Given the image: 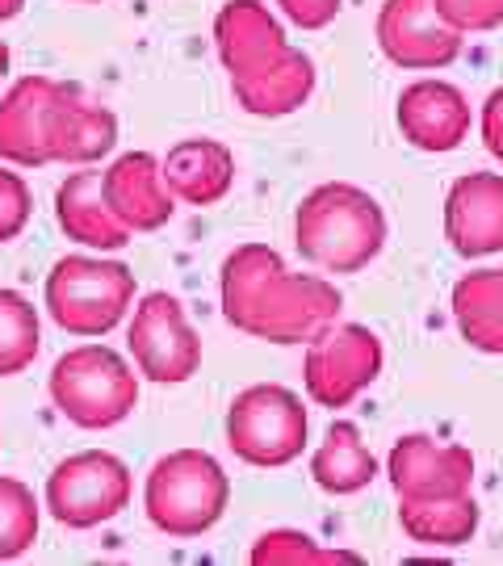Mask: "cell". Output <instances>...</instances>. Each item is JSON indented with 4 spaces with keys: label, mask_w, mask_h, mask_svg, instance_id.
Returning a JSON list of instances; mask_svg holds the SVG:
<instances>
[{
    "label": "cell",
    "mask_w": 503,
    "mask_h": 566,
    "mask_svg": "<svg viewBox=\"0 0 503 566\" xmlns=\"http://www.w3.org/2000/svg\"><path fill=\"white\" fill-rule=\"evenodd\" d=\"M222 319L269 344H311L340 319V290L315 273H290L277 248L240 243L219 269Z\"/></svg>",
    "instance_id": "1"
},
{
    "label": "cell",
    "mask_w": 503,
    "mask_h": 566,
    "mask_svg": "<svg viewBox=\"0 0 503 566\" xmlns=\"http://www.w3.org/2000/svg\"><path fill=\"white\" fill-rule=\"evenodd\" d=\"M390 223H386L383 202L348 181L315 185L294 210V248L306 264L323 273H361L365 264L383 256Z\"/></svg>",
    "instance_id": "2"
},
{
    "label": "cell",
    "mask_w": 503,
    "mask_h": 566,
    "mask_svg": "<svg viewBox=\"0 0 503 566\" xmlns=\"http://www.w3.org/2000/svg\"><path fill=\"white\" fill-rule=\"evenodd\" d=\"M231 504V479L214 453L206 449H172L156 458L143 483V512L151 528L172 542L201 537L222 521Z\"/></svg>",
    "instance_id": "3"
},
{
    "label": "cell",
    "mask_w": 503,
    "mask_h": 566,
    "mask_svg": "<svg viewBox=\"0 0 503 566\" xmlns=\"http://www.w3.org/2000/svg\"><path fill=\"white\" fill-rule=\"evenodd\" d=\"M46 390L67 424L84 432H105L135 416L139 369L109 344H76L51 365Z\"/></svg>",
    "instance_id": "4"
},
{
    "label": "cell",
    "mask_w": 503,
    "mask_h": 566,
    "mask_svg": "<svg viewBox=\"0 0 503 566\" xmlns=\"http://www.w3.org/2000/svg\"><path fill=\"white\" fill-rule=\"evenodd\" d=\"M42 306L60 332L97 340L135 311V273L130 264L109 261V256L72 252L51 264L42 285Z\"/></svg>",
    "instance_id": "5"
},
{
    "label": "cell",
    "mask_w": 503,
    "mask_h": 566,
    "mask_svg": "<svg viewBox=\"0 0 503 566\" xmlns=\"http://www.w3.org/2000/svg\"><path fill=\"white\" fill-rule=\"evenodd\" d=\"M222 428H227V449L256 470H282L298 462L311 441V416L302 407V395L282 382H256L240 390L227 407Z\"/></svg>",
    "instance_id": "6"
},
{
    "label": "cell",
    "mask_w": 503,
    "mask_h": 566,
    "mask_svg": "<svg viewBox=\"0 0 503 566\" xmlns=\"http://www.w3.org/2000/svg\"><path fill=\"white\" fill-rule=\"evenodd\" d=\"M135 495V474L109 449H81L67 453L42 486V507L60 521L63 528H97L118 521Z\"/></svg>",
    "instance_id": "7"
},
{
    "label": "cell",
    "mask_w": 503,
    "mask_h": 566,
    "mask_svg": "<svg viewBox=\"0 0 503 566\" xmlns=\"http://www.w3.org/2000/svg\"><path fill=\"white\" fill-rule=\"evenodd\" d=\"M383 365L386 348L378 340V332H369L365 324L336 319L306 344V357H302L306 399L315 407H327V411H340L383 378Z\"/></svg>",
    "instance_id": "8"
},
{
    "label": "cell",
    "mask_w": 503,
    "mask_h": 566,
    "mask_svg": "<svg viewBox=\"0 0 503 566\" xmlns=\"http://www.w3.org/2000/svg\"><path fill=\"white\" fill-rule=\"evenodd\" d=\"M126 353L139 369V378L156 386H181L201 369V336L177 294L151 290L135 303L126 324Z\"/></svg>",
    "instance_id": "9"
},
{
    "label": "cell",
    "mask_w": 503,
    "mask_h": 566,
    "mask_svg": "<svg viewBox=\"0 0 503 566\" xmlns=\"http://www.w3.org/2000/svg\"><path fill=\"white\" fill-rule=\"evenodd\" d=\"M386 479L399 504L458 500L474 486V453L465 446H437L428 432H407L390 446Z\"/></svg>",
    "instance_id": "10"
},
{
    "label": "cell",
    "mask_w": 503,
    "mask_h": 566,
    "mask_svg": "<svg viewBox=\"0 0 503 566\" xmlns=\"http://www.w3.org/2000/svg\"><path fill=\"white\" fill-rule=\"evenodd\" d=\"M378 46L402 72H437L462 55L465 34L437 13L432 0H383L378 9Z\"/></svg>",
    "instance_id": "11"
},
{
    "label": "cell",
    "mask_w": 503,
    "mask_h": 566,
    "mask_svg": "<svg viewBox=\"0 0 503 566\" xmlns=\"http://www.w3.org/2000/svg\"><path fill=\"white\" fill-rule=\"evenodd\" d=\"M214 51L231 81H252L290 55L285 25L261 0H227L214 13Z\"/></svg>",
    "instance_id": "12"
},
{
    "label": "cell",
    "mask_w": 503,
    "mask_h": 566,
    "mask_svg": "<svg viewBox=\"0 0 503 566\" xmlns=\"http://www.w3.org/2000/svg\"><path fill=\"white\" fill-rule=\"evenodd\" d=\"M395 122H399V135L416 151H428V156H444V151H458L465 139H470V102L458 84L449 81H411L399 93V105H395Z\"/></svg>",
    "instance_id": "13"
},
{
    "label": "cell",
    "mask_w": 503,
    "mask_h": 566,
    "mask_svg": "<svg viewBox=\"0 0 503 566\" xmlns=\"http://www.w3.org/2000/svg\"><path fill=\"white\" fill-rule=\"evenodd\" d=\"M444 240L462 261L503 252V172H465L444 193Z\"/></svg>",
    "instance_id": "14"
},
{
    "label": "cell",
    "mask_w": 503,
    "mask_h": 566,
    "mask_svg": "<svg viewBox=\"0 0 503 566\" xmlns=\"http://www.w3.org/2000/svg\"><path fill=\"white\" fill-rule=\"evenodd\" d=\"M101 193L109 210L118 214V223L130 235H151L160 227L172 223L177 214V198L168 193L160 172V156L151 151H126L101 172Z\"/></svg>",
    "instance_id": "15"
},
{
    "label": "cell",
    "mask_w": 503,
    "mask_h": 566,
    "mask_svg": "<svg viewBox=\"0 0 503 566\" xmlns=\"http://www.w3.org/2000/svg\"><path fill=\"white\" fill-rule=\"evenodd\" d=\"M46 143H51V164H72V168L101 164L118 147V114L109 105L88 102L81 84L60 81Z\"/></svg>",
    "instance_id": "16"
},
{
    "label": "cell",
    "mask_w": 503,
    "mask_h": 566,
    "mask_svg": "<svg viewBox=\"0 0 503 566\" xmlns=\"http://www.w3.org/2000/svg\"><path fill=\"white\" fill-rule=\"evenodd\" d=\"M60 81L51 76H21L0 97V160L13 168H42L51 164V105H55Z\"/></svg>",
    "instance_id": "17"
},
{
    "label": "cell",
    "mask_w": 503,
    "mask_h": 566,
    "mask_svg": "<svg viewBox=\"0 0 503 566\" xmlns=\"http://www.w3.org/2000/svg\"><path fill=\"white\" fill-rule=\"evenodd\" d=\"M55 223L72 243H81L88 252H122L135 240L118 214L109 210L105 193H101V172L93 164L76 168L67 181L55 189Z\"/></svg>",
    "instance_id": "18"
},
{
    "label": "cell",
    "mask_w": 503,
    "mask_h": 566,
    "mask_svg": "<svg viewBox=\"0 0 503 566\" xmlns=\"http://www.w3.org/2000/svg\"><path fill=\"white\" fill-rule=\"evenodd\" d=\"M164 185L181 206H219L235 185V151L222 139H181L160 160Z\"/></svg>",
    "instance_id": "19"
},
{
    "label": "cell",
    "mask_w": 503,
    "mask_h": 566,
    "mask_svg": "<svg viewBox=\"0 0 503 566\" xmlns=\"http://www.w3.org/2000/svg\"><path fill=\"white\" fill-rule=\"evenodd\" d=\"M315 81H319L315 60L298 46H290V55L277 67H269L264 76L231 81V97L252 118H290V114H298L302 105L311 102Z\"/></svg>",
    "instance_id": "20"
},
{
    "label": "cell",
    "mask_w": 503,
    "mask_h": 566,
    "mask_svg": "<svg viewBox=\"0 0 503 566\" xmlns=\"http://www.w3.org/2000/svg\"><path fill=\"white\" fill-rule=\"evenodd\" d=\"M449 306H453V324L470 348H479L486 357H503V264L458 277Z\"/></svg>",
    "instance_id": "21"
},
{
    "label": "cell",
    "mask_w": 503,
    "mask_h": 566,
    "mask_svg": "<svg viewBox=\"0 0 503 566\" xmlns=\"http://www.w3.org/2000/svg\"><path fill=\"white\" fill-rule=\"evenodd\" d=\"M311 479L327 495H357L378 479V458L353 420H332L323 446L311 453Z\"/></svg>",
    "instance_id": "22"
},
{
    "label": "cell",
    "mask_w": 503,
    "mask_h": 566,
    "mask_svg": "<svg viewBox=\"0 0 503 566\" xmlns=\"http://www.w3.org/2000/svg\"><path fill=\"white\" fill-rule=\"evenodd\" d=\"M483 512L474 504V495L458 500H428V504H399V525L416 546L453 549L465 546L479 533Z\"/></svg>",
    "instance_id": "23"
},
{
    "label": "cell",
    "mask_w": 503,
    "mask_h": 566,
    "mask_svg": "<svg viewBox=\"0 0 503 566\" xmlns=\"http://www.w3.org/2000/svg\"><path fill=\"white\" fill-rule=\"evenodd\" d=\"M42 348V319L39 306L21 290L0 285V378L25 374Z\"/></svg>",
    "instance_id": "24"
},
{
    "label": "cell",
    "mask_w": 503,
    "mask_h": 566,
    "mask_svg": "<svg viewBox=\"0 0 503 566\" xmlns=\"http://www.w3.org/2000/svg\"><path fill=\"white\" fill-rule=\"evenodd\" d=\"M248 558H252V566H357L361 563V554H353V549H327L311 533L290 525L261 533L252 542V549H248Z\"/></svg>",
    "instance_id": "25"
},
{
    "label": "cell",
    "mask_w": 503,
    "mask_h": 566,
    "mask_svg": "<svg viewBox=\"0 0 503 566\" xmlns=\"http://www.w3.org/2000/svg\"><path fill=\"white\" fill-rule=\"evenodd\" d=\"M39 528L42 504L34 500V491L13 474H0V563L30 554L39 542Z\"/></svg>",
    "instance_id": "26"
},
{
    "label": "cell",
    "mask_w": 503,
    "mask_h": 566,
    "mask_svg": "<svg viewBox=\"0 0 503 566\" xmlns=\"http://www.w3.org/2000/svg\"><path fill=\"white\" fill-rule=\"evenodd\" d=\"M34 219V193L21 172L0 168V243H13Z\"/></svg>",
    "instance_id": "27"
},
{
    "label": "cell",
    "mask_w": 503,
    "mask_h": 566,
    "mask_svg": "<svg viewBox=\"0 0 503 566\" xmlns=\"http://www.w3.org/2000/svg\"><path fill=\"white\" fill-rule=\"evenodd\" d=\"M432 4L462 34H486L503 25V0H432Z\"/></svg>",
    "instance_id": "28"
},
{
    "label": "cell",
    "mask_w": 503,
    "mask_h": 566,
    "mask_svg": "<svg viewBox=\"0 0 503 566\" xmlns=\"http://www.w3.org/2000/svg\"><path fill=\"white\" fill-rule=\"evenodd\" d=\"M273 4H277L298 30H323V25H332L336 13L344 9V0H273Z\"/></svg>",
    "instance_id": "29"
},
{
    "label": "cell",
    "mask_w": 503,
    "mask_h": 566,
    "mask_svg": "<svg viewBox=\"0 0 503 566\" xmlns=\"http://www.w3.org/2000/svg\"><path fill=\"white\" fill-rule=\"evenodd\" d=\"M479 130H483V147L503 164V84H500V88H491V97L483 102Z\"/></svg>",
    "instance_id": "30"
},
{
    "label": "cell",
    "mask_w": 503,
    "mask_h": 566,
    "mask_svg": "<svg viewBox=\"0 0 503 566\" xmlns=\"http://www.w3.org/2000/svg\"><path fill=\"white\" fill-rule=\"evenodd\" d=\"M25 9V0H0V21H13Z\"/></svg>",
    "instance_id": "31"
},
{
    "label": "cell",
    "mask_w": 503,
    "mask_h": 566,
    "mask_svg": "<svg viewBox=\"0 0 503 566\" xmlns=\"http://www.w3.org/2000/svg\"><path fill=\"white\" fill-rule=\"evenodd\" d=\"M9 63H13V51H9V42L0 39V81L9 76Z\"/></svg>",
    "instance_id": "32"
},
{
    "label": "cell",
    "mask_w": 503,
    "mask_h": 566,
    "mask_svg": "<svg viewBox=\"0 0 503 566\" xmlns=\"http://www.w3.org/2000/svg\"><path fill=\"white\" fill-rule=\"evenodd\" d=\"M72 4H101V0H72Z\"/></svg>",
    "instance_id": "33"
},
{
    "label": "cell",
    "mask_w": 503,
    "mask_h": 566,
    "mask_svg": "<svg viewBox=\"0 0 503 566\" xmlns=\"http://www.w3.org/2000/svg\"><path fill=\"white\" fill-rule=\"evenodd\" d=\"M0 449H4V428H0Z\"/></svg>",
    "instance_id": "34"
}]
</instances>
